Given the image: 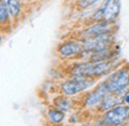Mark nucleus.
Masks as SVG:
<instances>
[{"instance_id": "1", "label": "nucleus", "mask_w": 129, "mask_h": 126, "mask_svg": "<svg viewBox=\"0 0 129 126\" xmlns=\"http://www.w3.org/2000/svg\"><path fill=\"white\" fill-rule=\"evenodd\" d=\"M112 68L111 61H104L99 63L85 62L78 63L72 66L70 69V74L76 78H92L96 79L106 75L110 72Z\"/></svg>"}, {"instance_id": "2", "label": "nucleus", "mask_w": 129, "mask_h": 126, "mask_svg": "<svg viewBox=\"0 0 129 126\" xmlns=\"http://www.w3.org/2000/svg\"><path fill=\"white\" fill-rule=\"evenodd\" d=\"M107 92L120 94L129 85V70L126 67H121L112 73L103 82Z\"/></svg>"}, {"instance_id": "3", "label": "nucleus", "mask_w": 129, "mask_h": 126, "mask_svg": "<svg viewBox=\"0 0 129 126\" xmlns=\"http://www.w3.org/2000/svg\"><path fill=\"white\" fill-rule=\"evenodd\" d=\"M129 121V105H117L102 113L99 126H124Z\"/></svg>"}, {"instance_id": "4", "label": "nucleus", "mask_w": 129, "mask_h": 126, "mask_svg": "<svg viewBox=\"0 0 129 126\" xmlns=\"http://www.w3.org/2000/svg\"><path fill=\"white\" fill-rule=\"evenodd\" d=\"M94 83L92 78H76L67 79L61 84V90L66 96H73L91 87Z\"/></svg>"}, {"instance_id": "5", "label": "nucleus", "mask_w": 129, "mask_h": 126, "mask_svg": "<svg viewBox=\"0 0 129 126\" xmlns=\"http://www.w3.org/2000/svg\"><path fill=\"white\" fill-rule=\"evenodd\" d=\"M112 41L111 34H106V35L97 36L94 38L85 39V41L82 42L83 52L92 54V53H99V52L108 50L111 48Z\"/></svg>"}, {"instance_id": "6", "label": "nucleus", "mask_w": 129, "mask_h": 126, "mask_svg": "<svg viewBox=\"0 0 129 126\" xmlns=\"http://www.w3.org/2000/svg\"><path fill=\"white\" fill-rule=\"evenodd\" d=\"M57 52L62 58L69 59V58L79 56L81 53H83V46L81 42L69 40L60 44L57 49Z\"/></svg>"}, {"instance_id": "7", "label": "nucleus", "mask_w": 129, "mask_h": 126, "mask_svg": "<svg viewBox=\"0 0 129 126\" xmlns=\"http://www.w3.org/2000/svg\"><path fill=\"white\" fill-rule=\"evenodd\" d=\"M102 21L111 23L114 21L120 12V1L119 0H106L104 6L100 9Z\"/></svg>"}, {"instance_id": "8", "label": "nucleus", "mask_w": 129, "mask_h": 126, "mask_svg": "<svg viewBox=\"0 0 129 126\" xmlns=\"http://www.w3.org/2000/svg\"><path fill=\"white\" fill-rule=\"evenodd\" d=\"M107 92L106 88L104 87L103 83H100L98 86H96L93 90H91L88 94L86 95L84 99V104L87 107H97L100 103V101L103 99Z\"/></svg>"}, {"instance_id": "9", "label": "nucleus", "mask_w": 129, "mask_h": 126, "mask_svg": "<svg viewBox=\"0 0 129 126\" xmlns=\"http://www.w3.org/2000/svg\"><path fill=\"white\" fill-rule=\"evenodd\" d=\"M110 28L111 26L108 22L100 21V22H97L96 24H93L89 26L88 28H86L83 32V35L86 39H89V38H94V37L101 36V35L111 34L112 32Z\"/></svg>"}, {"instance_id": "10", "label": "nucleus", "mask_w": 129, "mask_h": 126, "mask_svg": "<svg viewBox=\"0 0 129 126\" xmlns=\"http://www.w3.org/2000/svg\"><path fill=\"white\" fill-rule=\"evenodd\" d=\"M123 100L120 98V96H118V94H114V93H106L105 96L103 97V99L100 101L99 105L97 106V109L99 112H106V111L110 110L114 108L115 106L121 104Z\"/></svg>"}, {"instance_id": "11", "label": "nucleus", "mask_w": 129, "mask_h": 126, "mask_svg": "<svg viewBox=\"0 0 129 126\" xmlns=\"http://www.w3.org/2000/svg\"><path fill=\"white\" fill-rule=\"evenodd\" d=\"M66 118V112L58 109L57 107H52L47 112V119L53 125H59L63 123Z\"/></svg>"}, {"instance_id": "12", "label": "nucleus", "mask_w": 129, "mask_h": 126, "mask_svg": "<svg viewBox=\"0 0 129 126\" xmlns=\"http://www.w3.org/2000/svg\"><path fill=\"white\" fill-rule=\"evenodd\" d=\"M54 106L64 112H68L72 109L73 102L69 98V96H58L54 100Z\"/></svg>"}, {"instance_id": "13", "label": "nucleus", "mask_w": 129, "mask_h": 126, "mask_svg": "<svg viewBox=\"0 0 129 126\" xmlns=\"http://www.w3.org/2000/svg\"><path fill=\"white\" fill-rule=\"evenodd\" d=\"M7 5H8L10 16L12 18H16L21 12L20 0H7Z\"/></svg>"}, {"instance_id": "14", "label": "nucleus", "mask_w": 129, "mask_h": 126, "mask_svg": "<svg viewBox=\"0 0 129 126\" xmlns=\"http://www.w3.org/2000/svg\"><path fill=\"white\" fill-rule=\"evenodd\" d=\"M8 15H10V14H9V9H8V5H7V1L1 0V2H0V21H1L2 25H4L7 22Z\"/></svg>"}, {"instance_id": "15", "label": "nucleus", "mask_w": 129, "mask_h": 126, "mask_svg": "<svg viewBox=\"0 0 129 126\" xmlns=\"http://www.w3.org/2000/svg\"><path fill=\"white\" fill-rule=\"evenodd\" d=\"M97 1H99V0H82L81 2V7H87L91 4H94Z\"/></svg>"}, {"instance_id": "16", "label": "nucleus", "mask_w": 129, "mask_h": 126, "mask_svg": "<svg viewBox=\"0 0 129 126\" xmlns=\"http://www.w3.org/2000/svg\"><path fill=\"white\" fill-rule=\"evenodd\" d=\"M122 100H123V102H125L126 105H129V92L125 93V95L122 98Z\"/></svg>"}, {"instance_id": "17", "label": "nucleus", "mask_w": 129, "mask_h": 126, "mask_svg": "<svg viewBox=\"0 0 129 126\" xmlns=\"http://www.w3.org/2000/svg\"><path fill=\"white\" fill-rule=\"evenodd\" d=\"M79 126H94V125L89 124V123H83V124H81V125H79Z\"/></svg>"}, {"instance_id": "18", "label": "nucleus", "mask_w": 129, "mask_h": 126, "mask_svg": "<svg viewBox=\"0 0 129 126\" xmlns=\"http://www.w3.org/2000/svg\"><path fill=\"white\" fill-rule=\"evenodd\" d=\"M124 126H127V125H126V124H125V125H124Z\"/></svg>"}]
</instances>
